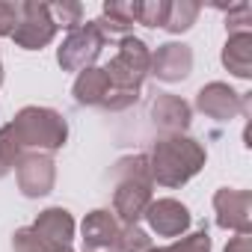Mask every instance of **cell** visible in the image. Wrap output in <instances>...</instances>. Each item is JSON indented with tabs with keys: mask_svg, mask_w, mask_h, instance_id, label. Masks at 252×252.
Here are the masks:
<instances>
[{
	"mask_svg": "<svg viewBox=\"0 0 252 252\" xmlns=\"http://www.w3.org/2000/svg\"><path fill=\"white\" fill-rule=\"evenodd\" d=\"M15 175H18V187L27 199H39L48 196L57 184V166L54 158L45 152H24L15 163Z\"/></svg>",
	"mask_w": 252,
	"mask_h": 252,
	"instance_id": "7",
	"label": "cell"
},
{
	"mask_svg": "<svg viewBox=\"0 0 252 252\" xmlns=\"http://www.w3.org/2000/svg\"><path fill=\"white\" fill-rule=\"evenodd\" d=\"M104 33L95 27V21H86V24H80L77 30H71L68 36H65V42L60 45V51H57V63H60V68L63 71H86V68H92V63L98 60V54H101V48H104Z\"/></svg>",
	"mask_w": 252,
	"mask_h": 252,
	"instance_id": "5",
	"label": "cell"
},
{
	"mask_svg": "<svg viewBox=\"0 0 252 252\" xmlns=\"http://www.w3.org/2000/svg\"><path fill=\"white\" fill-rule=\"evenodd\" d=\"M225 252H252V237H249V234H237V237H231L228 246H225Z\"/></svg>",
	"mask_w": 252,
	"mask_h": 252,
	"instance_id": "25",
	"label": "cell"
},
{
	"mask_svg": "<svg viewBox=\"0 0 252 252\" xmlns=\"http://www.w3.org/2000/svg\"><path fill=\"white\" fill-rule=\"evenodd\" d=\"M57 36V27L48 15V3H18V24L12 42L24 51H42Z\"/></svg>",
	"mask_w": 252,
	"mask_h": 252,
	"instance_id": "6",
	"label": "cell"
},
{
	"mask_svg": "<svg viewBox=\"0 0 252 252\" xmlns=\"http://www.w3.org/2000/svg\"><path fill=\"white\" fill-rule=\"evenodd\" d=\"M146 220L158 237H181L190 228V211L178 199H158L149 205Z\"/></svg>",
	"mask_w": 252,
	"mask_h": 252,
	"instance_id": "12",
	"label": "cell"
},
{
	"mask_svg": "<svg viewBox=\"0 0 252 252\" xmlns=\"http://www.w3.org/2000/svg\"><path fill=\"white\" fill-rule=\"evenodd\" d=\"M71 92H74V101H77L80 107L101 104V101L107 98V92H110V77H107L104 68H95V65H92V68H86V71L77 74Z\"/></svg>",
	"mask_w": 252,
	"mask_h": 252,
	"instance_id": "15",
	"label": "cell"
},
{
	"mask_svg": "<svg viewBox=\"0 0 252 252\" xmlns=\"http://www.w3.org/2000/svg\"><path fill=\"white\" fill-rule=\"evenodd\" d=\"M9 169H12V166H9V163H6V160H3V158H0V178H3V175H6V172H9Z\"/></svg>",
	"mask_w": 252,
	"mask_h": 252,
	"instance_id": "26",
	"label": "cell"
},
{
	"mask_svg": "<svg viewBox=\"0 0 252 252\" xmlns=\"http://www.w3.org/2000/svg\"><path fill=\"white\" fill-rule=\"evenodd\" d=\"M152 122L166 137H175V134L187 131V125H190V104L184 98H178V95L160 92L152 101Z\"/></svg>",
	"mask_w": 252,
	"mask_h": 252,
	"instance_id": "13",
	"label": "cell"
},
{
	"mask_svg": "<svg viewBox=\"0 0 252 252\" xmlns=\"http://www.w3.org/2000/svg\"><path fill=\"white\" fill-rule=\"evenodd\" d=\"M202 6L199 3H187V0H181V3H169V15H166V24L163 30L166 33H184L196 24Z\"/></svg>",
	"mask_w": 252,
	"mask_h": 252,
	"instance_id": "17",
	"label": "cell"
},
{
	"mask_svg": "<svg viewBox=\"0 0 252 252\" xmlns=\"http://www.w3.org/2000/svg\"><path fill=\"white\" fill-rule=\"evenodd\" d=\"M6 128L12 131L21 152H45V155H51V152L63 149L65 140H68L65 119L51 107H24Z\"/></svg>",
	"mask_w": 252,
	"mask_h": 252,
	"instance_id": "3",
	"label": "cell"
},
{
	"mask_svg": "<svg viewBox=\"0 0 252 252\" xmlns=\"http://www.w3.org/2000/svg\"><path fill=\"white\" fill-rule=\"evenodd\" d=\"M190 68H193V51L181 42H166L152 54L149 74H155L163 83H178L190 74Z\"/></svg>",
	"mask_w": 252,
	"mask_h": 252,
	"instance_id": "11",
	"label": "cell"
},
{
	"mask_svg": "<svg viewBox=\"0 0 252 252\" xmlns=\"http://www.w3.org/2000/svg\"><path fill=\"white\" fill-rule=\"evenodd\" d=\"M137 98H140L137 89H119V86H110V92H107V98L101 101V107L119 113V110H128L131 104H137Z\"/></svg>",
	"mask_w": 252,
	"mask_h": 252,
	"instance_id": "22",
	"label": "cell"
},
{
	"mask_svg": "<svg viewBox=\"0 0 252 252\" xmlns=\"http://www.w3.org/2000/svg\"><path fill=\"white\" fill-rule=\"evenodd\" d=\"M18 24V3H0V36H12Z\"/></svg>",
	"mask_w": 252,
	"mask_h": 252,
	"instance_id": "24",
	"label": "cell"
},
{
	"mask_svg": "<svg viewBox=\"0 0 252 252\" xmlns=\"http://www.w3.org/2000/svg\"><path fill=\"white\" fill-rule=\"evenodd\" d=\"M169 249L172 252H211V237L208 231H193L187 237H178Z\"/></svg>",
	"mask_w": 252,
	"mask_h": 252,
	"instance_id": "23",
	"label": "cell"
},
{
	"mask_svg": "<svg viewBox=\"0 0 252 252\" xmlns=\"http://www.w3.org/2000/svg\"><path fill=\"white\" fill-rule=\"evenodd\" d=\"M166 15H169V3H166V0H149V3H140L137 21L146 24V27H160L163 30Z\"/></svg>",
	"mask_w": 252,
	"mask_h": 252,
	"instance_id": "21",
	"label": "cell"
},
{
	"mask_svg": "<svg viewBox=\"0 0 252 252\" xmlns=\"http://www.w3.org/2000/svg\"><path fill=\"white\" fill-rule=\"evenodd\" d=\"M152 68V54L146 48L143 39L137 36H125L122 45H119V54L110 60V65L104 68L107 77H110V86H119V89H137L143 86L146 74Z\"/></svg>",
	"mask_w": 252,
	"mask_h": 252,
	"instance_id": "4",
	"label": "cell"
},
{
	"mask_svg": "<svg viewBox=\"0 0 252 252\" xmlns=\"http://www.w3.org/2000/svg\"><path fill=\"white\" fill-rule=\"evenodd\" d=\"M205 160H208V152L196 140L181 134L160 137L149 158L152 181H158L160 187H181L205 166Z\"/></svg>",
	"mask_w": 252,
	"mask_h": 252,
	"instance_id": "2",
	"label": "cell"
},
{
	"mask_svg": "<svg viewBox=\"0 0 252 252\" xmlns=\"http://www.w3.org/2000/svg\"><path fill=\"white\" fill-rule=\"evenodd\" d=\"M39 237L57 243V246H68L71 237H74V220L65 208H48L39 214V220L30 225Z\"/></svg>",
	"mask_w": 252,
	"mask_h": 252,
	"instance_id": "14",
	"label": "cell"
},
{
	"mask_svg": "<svg viewBox=\"0 0 252 252\" xmlns=\"http://www.w3.org/2000/svg\"><path fill=\"white\" fill-rule=\"evenodd\" d=\"M0 83H3V65H0Z\"/></svg>",
	"mask_w": 252,
	"mask_h": 252,
	"instance_id": "28",
	"label": "cell"
},
{
	"mask_svg": "<svg viewBox=\"0 0 252 252\" xmlns=\"http://www.w3.org/2000/svg\"><path fill=\"white\" fill-rule=\"evenodd\" d=\"M152 249H155V243L140 225H122L119 252H152Z\"/></svg>",
	"mask_w": 252,
	"mask_h": 252,
	"instance_id": "20",
	"label": "cell"
},
{
	"mask_svg": "<svg viewBox=\"0 0 252 252\" xmlns=\"http://www.w3.org/2000/svg\"><path fill=\"white\" fill-rule=\"evenodd\" d=\"M214 211H217V225L231 228L237 234H249L252 228V196L249 190H217L214 196Z\"/></svg>",
	"mask_w": 252,
	"mask_h": 252,
	"instance_id": "8",
	"label": "cell"
},
{
	"mask_svg": "<svg viewBox=\"0 0 252 252\" xmlns=\"http://www.w3.org/2000/svg\"><path fill=\"white\" fill-rule=\"evenodd\" d=\"M48 15L54 21V27H65V30H77L83 24V6L80 3H48Z\"/></svg>",
	"mask_w": 252,
	"mask_h": 252,
	"instance_id": "18",
	"label": "cell"
},
{
	"mask_svg": "<svg viewBox=\"0 0 252 252\" xmlns=\"http://www.w3.org/2000/svg\"><path fill=\"white\" fill-rule=\"evenodd\" d=\"M222 65L237 77L252 74V33H231L228 36V42L222 48Z\"/></svg>",
	"mask_w": 252,
	"mask_h": 252,
	"instance_id": "16",
	"label": "cell"
},
{
	"mask_svg": "<svg viewBox=\"0 0 252 252\" xmlns=\"http://www.w3.org/2000/svg\"><path fill=\"white\" fill-rule=\"evenodd\" d=\"M116 178V193H113V214L122 220V225H137L152 199V169H149V155H131L122 158L113 166Z\"/></svg>",
	"mask_w": 252,
	"mask_h": 252,
	"instance_id": "1",
	"label": "cell"
},
{
	"mask_svg": "<svg viewBox=\"0 0 252 252\" xmlns=\"http://www.w3.org/2000/svg\"><path fill=\"white\" fill-rule=\"evenodd\" d=\"M12 249H15V252H60L63 246H57V243L39 237L33 228H18V231L12 234Z\"/></svg>",
	"mask_w": 252,
	"mask_h": 252,
	"instance_id": "19",
	"label": "cell"
},
{
	"mask_svg": "<svg viewBox=\"0 0 252 252\" xmlns=\"http://www.w3.org/2000/svg\"><path fill=\"white\" fill-rule=\"evenodd\" d=\"M119 237H122V225L110 211L98 208V211L86 214V220H83V252H119Z\"/></svg>",
	"mask_w": 252,
	"mask_h": 252,
	"instance_id": "10",
	"label": "cell"
},
{
	"mask_svg": "<svg viewBox=\"0 0 252 252\" xmlns=\"http://www.w3.org/2000/svg\"><path fill=\"white\" fill-rule=\"evenodd\" d=\"M152 252H172V249H169V246H163V249H152Z\"/></svg>",
	"mask_w": 252,
	"mask_h": 252,
	"instance_id": "27",
	"label": "cell"
},
{
	"mask_svg": "<svg viewBox=\"0 0 252 252\" xmlns=\"http://www.w3.org/2000/svg\"><path fill=\"white\" fill-rule=\"evenodd\" d=\"M196 107H199L208 119L231 122V119L246 107V101H243V98H240V92H234L228 83L214 80V83H208V86H202V89H199V95H196Z\"/></svg>",
	"mask_w": 252,
	"mask_h": 252,
	"instance_id": "9",
	"label": "cell"
}]
</instances>
